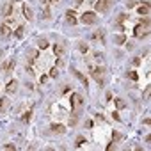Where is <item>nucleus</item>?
Masks as SVG:
<instances>
[{
  "label": "nucleus",
  "instance_id": "obj_1",
  "mask_svg": "<svg viewBox=\"0 0 151 151\" xmlns=\"http://www.w3.org/2000/svg\"><path fill=\"white\" fill-rule=\"evenodd\" d=\"M69 101H71L73 114H75V116H80V112H82V109H84V98H82L80 94H77V93H73Z\"/></svg>",
  "mask_w": 151,
  "mask_h": 151
},
{
  "label": "nucleus",
  "instance_id": "obj_2",
  "mask_svg": "<svg viewBox=\"0 0 151 151\" xmlns=\"http://www.w3.org/2000/svg\"><path fill=\"white\" fill-rule=\"evenodd\" d=\"M112 2H114V0H98V2H96V11L98 13H107L110 9Z\"/></svg>",
  "mask_w": 151,
  "mask_h": 151
},
{
  "label": "nucleus",
  "instance_id": "obj_3",
  "mask_svg": "<svg viewBox=\"0 0 151 151\" xmlns=\"http://www.w3.org/2000/svg\"><path fill=\"white\" fill-rule=\"evenodd\" d=\"M80 22L86 23V25H93V23L98 22V16H96L94 13H84V14L80 16Z\"/></svg>",
  "mask_w": 151,
  "mask_h": 151
},
{
  "label": "nucleus",
  "instance_id": "obj_4",
  "mask_svg": "<svg viewBox=\"0 0 151 151\" xmlns=\"http://www.w3.org/2000/svg\"><path fill=\"white\" fill-rule=\"evenodd\" d=\"M93 78L100 84V86H103V68H96V69H93Z\"/></svg>",
  "mask_w": 151,
  "mask_h": 151
},
{
  "label": "nucleus",
  "instance_id": "obj_5",
  "mask_svg": "<svg viewBox=\"0 0 151 151\" xmlns=\"http://www.w3.org/2000/svg\"><path fill=\"white\" fill-rule=\"evenodd\" d=\"M133 34H135V37H144V36H147L149 32H147V27H144V25H137L135 30H133Z\"/></svg>",
  "mask_w": 151,
  "mask_h": 151
},
{
  "label": "nucleus",
  "instance_id": "obj_6",
  "mask_svg": "<svg viewBox=\"0 0 151 151\" xmlns=\"http://www.w3.org/2000/svg\"><path fill=\"white\" fill-rule=\"evenodd\" d=\"M53 52H55V55H57L59 59H62V57L66 55V48H64V45H60V43L53 45Z\"/></svg>",
  "mask_w": 151,
  "mask_h": 151
},
{
  "label": "nucleus",
  "instance_id": "obj_7",
  "mask_svg": "<svg viewBox=\"0 0 151 151\" xmlns=\"http://www.w3.org/2000/svg\"><path fill=\"white\" fill-rule=\"evenodd\" d=\"M75 16H77V13H75V11H66V22H68L69 25H75V23H77V18H75Z\"/></svg>",
  "mask_w": 151,
  "mask_h": 151
},
{
  "label": "nucleus",
  "instance_id": "obj_8",
  "mask_svg": "<svg viewBox=\"0 0 151 151\" xmlns=\"http://www.w3.org/2000/svg\"><path fill=\"white\" fill-rule=\"evenodd\" d=\"M73 75H75V77H77V78H78V80H80V82L84 84V87H86V89L89 87V82H87V78L84 77V75H82L80 71H77V69H73Z\"/></svg>",
  "mask_w": 151,
  "mask_h": 151
},
{
  "label": "nucleus",
  "instance_id": "obj_9",
  "mask_svg": "<svg viewBox=\"0 0 151 151\" xmlns=\"http://www.w3.org/2000/svg\"><path fill=\"white\" fill-rule=\"evenodd\" d=\"M14 66H16V59H11L9 62H6V64H2V69H6L7 73H13V69H14Z\"/></svg>",
  "mask_w": 151,
  "mask_h": 151
},
{
  "label": "nucleus",
  "instance_id": "obj_10",
  "mask_svg": "<svg viewBox=\"0 0 151 151\" xmlns=\"http://www.w3.org/2000/svg\"><path fill=\"white\" fill-rule=\"evenodd\" d=\"M9 107H11V101H9V98H2V100H0V112H6Z\"/></svg>",
  "mask_w": 151,
  "mask_h": 151
},
{
  "label": "nucleus",
  "instance_id": "obj_11",
  "mask_svg": "<svg viewBox=\"0 0 151 151\" xmlns=\"http://www.w3.org/2000/svg\"><path fill=\"white\" fill-rule=\"evenodd\" d=\"M137 13H139L140 16H147V14H149V2H146L144 6H140V7L137 9Z\"/></svg>",
  "mask_w": 151,
  "mask_h": 151
},
{
  "label": "nucleus",
  "instance_id": "obj_12",
  "mask_svg": "<svg viewBox=\"0 0 151 151\" xmlns=\"http://www.w3.org/2000/svg\"><path fill=\"white\" fill-rule=\"evenodd\" d=\"M0 36H2V37H9L11 36V29H9V25H2V27H0Z\"/></svg>",
  "mask_w": 151,
  "mask_h": 151
},
{
  "label": "nucleus",
  "instance_id": "obj_13",
  "mask_svg": "<svg viewBox=\"0 0 151 151\" xmlns=\"http://www.w3.org/2000/svg\"><path fill=\"white\" fill-rule=\"evenodd\" d=\"M22 9H23V16H25L27 20H32V11H30V7H29L27 4H23Z\"/></svg>",
  "mask_w": 151,
  "mask_h": 151
},
{
  "label": "nucleus",
  "instance_id": "obj_14",
  "mask_svg": "<svg viewBox=\"0 0 151 151\" xmlns=\"http://www.w3.org/2000/svg\"><path fill=\"white\" fill-rule=\"evenodd\" d=\"M16 87H18V82H16V80H11V82L7 84V93L13 94V93L16 91Z\"/></svg>",
  "mask_w": 151,
  "mask_h": 151
},
{
  "label": "nucleus",
  "instance_id": "obj_15",
  "mask_svg": "<svg viewBox=\"0 0 151 151\" xmlns=\"http://www.w3.org/2000/svg\"><path fill=\"white\" fill-rule=\"evenodd\" d=\"M52 132L53 133H64L66 126H62V124H52Z\"/></svg>",
  "mask_w": 151,
  "mask_h": 151
},
{
  "label": "nucleus",
  "instance_id": "obj_16",
  "mask_svg": "<svg viewBox=\"0 0 151 151\" xmlns=\"http://www.w3.org/2000/svg\"><path fill=\"white\" fill-rule=\"evenodd\" d=\"M23 34H25V27H23V25H20V27H18V30H14V36H16L18 39H22V37H23Z\"/></svg>",
  "mask_w": 151,
  "mask_h": 151
},
{
  "label": "nucleus",
  "instance_id": "obj_17",
  "mask_svg": "<svg viewBox=\"0 0 151 151\" xmlns=\"http://www.w3.org/2000/svg\"><path fill=\"white\" fill-rule=\"evenodd\" d=\"M30 117H32V110H27V112L22 116V121H23V123H30Z\"/></svg>",
  "mask_w": 151,
  "mask_h": 151
},
{
  "label": "nucleus",
  "instance_id": "obj_18",
  "mask_svg": "<svg viewBox=\"0 0 151 151\" xmlns=\"http://www.w3.org/2000/svg\"><path fill=\"white\" fill-rule=\"evenodd\" d=\"M114 41H116V45H123V43L126 41V37L121 34V36H116V39H114Z\"/></svg>",
  "mask_w": 151,
  "mask_h": 151
},
{
  "label": "nucleus",
  "instance_id": "obj_19",
  "mask_svg": "<svg viewBox=\"0 0 151 151\" xmlns=\"http://www.w3.org/2000/svg\"><path fill=\"white\" fill-rule=\"evenodd\" d=\"M114 103H116V107H117V109H124V101H123L121 98H116V100H114Z\"/></svg>",
  "mask_w": 151,
  "mask_h": 151
},
{
  "label": "nucleus",
  "instance_id": "obj_20",
  "mask_svg": "<svg viewBox=\"0 0 151 151\" xmlns=\"http://www.w3.org/2000/svg\"><path fill=\"white\" fill-rule=\"evenodd\" d=\"M77 123H78V116H75V114H73V116L69 117V126H75Z\"/></svg>",
  "mask_w": 151,
  "mask_h": 151
},
{
  "label": "nucleus",
  "instance_id": "obj_21",
  "mask_svg": "<svg viewBox=\"0 0 151 151\" xmlns=\"http://www.w3.org/2000/svg\"><path fill=\"white\" fill-rule=\"evenodd\" d=\"M93 37H94V39H101V43H103V39H105L103 32H100V30H98V32H94V36H93Z\"/></svg>",
  "mask_w": 151,
  "mask_h": 151
},
{
  "label": "nucleus",
  "instance_id": "obj_22",
  "mask_svg": "<svg viewBox=\"0 0 151 151\" xmlns=\"http://www.w3.org/2000/svg\"><path fill=\"white\" fill-rule=\"evenodd\" d=\"M37 45H39V48H46L48 46V41L46 39H37Z\"/></svg>",
  "mask_w": 151,
  "mask_h": 151
},
{
  "label": "nucleus",
  "instance_id": "obj_23",
  "mask_svg": "<svg viewBox=\"0 0 151 151\" xmlns=\"http://www.w3.org/2000/svg\"><path fill=\"white\" fill-rule=\"evenodd\" d=\"M78 48H80V52H82V53H87V50H89V46H87L86 43H80V46H78Z\"/></svg>",
  "mask_w": 151,
  "mask_h": 151
},
{
  "label": "nucleus",
  "instance_id": "obj_24",
  "mask_svg": "<svg viewBox=\"0 0 151 151\" xmlns=\"http://www.w3.org/2000/svg\"><path fill=\"white\" fill-rule=\"evenodd\" d=\"M135 6H137V2H135V0H128V2H126V7H128V9H133Z\"/></svg>",
  "mask_w": 151,
  "mask_h": 151
},
{
  "label": "nucleus",
  "instance_id": "obj_25",
  "mask_svg": "<svg viewBox=\"0 0 151 151\" xmlns=\"http://www.w3.org/2000/svg\"><path fill=\"white\" fill-rule=\"evenodd\" d=\"M59 75V69H57V66L55 68H52V71H50V77H57Z\"/></svg>",
  "mask_w": 151,
  "mask_h": 151
},
{
  "label": "nucleus",
  "instance_id": "obj_26",
  "mask_svg": "<svg viewBox=\"0 0 151 151\" xmlns=\"http://www.w3.org/2000/svg\"><path fill=\"white\" fill-rule=\"evenodd\" d=\"M112 119H116V121H121V116L117 114V110H114V112H112Z\"/></svg>",
  "mask_w": 151,
  "mask_h": 151
},
{
  "label": "nucleus",
  "instance_id": "obj_27",
  "mask_svg": "<svg viewBox=\"0 0 151 151\" xmlns=\"http://www.w3.org/2000/svg\"><path fill=\"white\" fill-rule=\"evenodd\" d=\"M126 48H128V50H133V48H135V43H133V41H128V43H126Z\"/></svg>",
  "mask_w": 151,
  "mask_h": 151
},
{
  "label": "nucleus",
  "instance_id": "obj_28",
  "mask_svg": "<svg viewBox=\"0 0 151 151\" xmlns=\"http://www.w3.org/2000/svg\"><path fill=\"white\" fill-rule=\"evenodd\" d=\"M128 77H130L132 80H137V78H139V77H137V73H135V71H132V73H128Z\"/></svg>",
  "mask_w": 151,
  "mask_h": 151
},
{
  "label": "nucleus",
  "instance_id": "obj_29",
  "mask_svg": "<svg viewBox=\"0 0 151 151\" xmlns=\"http://www.w3.org/2000/svg\"><path fill=\"white\" fill-rule=\"evenodd\" d=\"M84 142H86V139H84V137H78V139H77V146H82Z\"/></svg>",
  "mask_w": 151,
  "mask_h": 151
},
{
  "label": "nucleus",
  "instance_id": "obj_30",
  "mask_svg": "<svg viewBox=\"0 0 151 151\" xmlns=\"http://www.w3.org/2000/svg\"><path fill=\"white\" fill-rule=\"evenodd\" d=\"M4 147H6V149H9V151H13V149H16V146H13V144H6Z\"/></svg>",
  "mask_w": 151,
  "mask_h": 151
},
{
  "label": "nucleus",
  "instance_id": "obj_31",
  "mask_svg": "<svg viewBox=\"0 0 151 151\" xmlns=\"http://www.w3.org/2000/svg\"><path fill=\"white\" fill-rule=\"evenodd\" d=\"M43 14H45V16H43V18H46V20H48V18H50V11H48V7H46V9H45V13H43Z\"/></svg>",
  "mask_w": 151,
  "mask_h": 151
},
{
  "label": "nucleus",
  "instance_id": "obj_32",
  "mask_svg": "<svg viewBox=\"0 0 151 151\" xmlns=\"http://www.w3.org/2000/svg\"><path fill=\"white\" fill-rule=\"evenodd\" d=\"M119 139H121V135L117 132H114V140H119Z\"/></svg>",
  "mask_w": 151,
  "mask_h": 151
},
{
  "label": "nucleus",
  "instance_id": "obj_33",
  "mask_svg": "<svg viewBox=\"0 0 151 151\" xmlns=\"http://www.w3.org/2000/svg\"><path fill=\"white\" fill-rule=\"evenodd\" d=\"M133 64H135V66H139V64H140V59H139V57H137V59H133Z\"/></svg>",
  "mask_w": 151,
  "mask_h": 151
},
{
  "label": "nucleus",
  "instance_id": "obj_34",
  "mask_svg": "<svg viewBox=\"0 0 151 151\" xmlns=\"http://www.w3.org/2000/svg\"><path fill=\"white\" fill-rule=\"evenodd\" d=\"M93 126V121H86V128H91Z\"/></svg>",
  "mask_w": 151,
  "mask_h": 151
},
{
  "label": "nucleus",
  "instance_id": "obj_35",
  "mask_svg": "<svg viewBox=\"0 0 151 151\" xmlns=\"http://www.w3.org/2000/svg\"><path fill=\"white\" fill-rule=\"evenodd\" d=\"M75 2H77V4H82V2H84V0H75Z\"/></svg>",
  "mask_w": 151,
  "mask_h": 151
}]
</instances>
